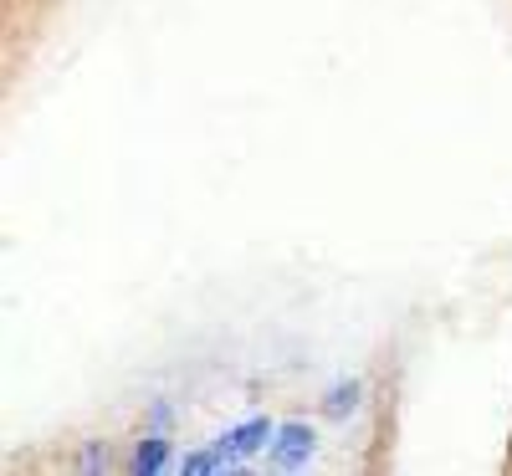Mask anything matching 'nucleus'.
Instances as JSON below:
<instances>
[{"mask_svg":"<svg viewBox=\"0 0 512 476\" xmlns=\"http://www.w3.org/2000/svg\"><path fill=\"white\" fill-rule=\"evenodd\" d=\"M277 436V430H272V420H251V425H241V430H231V436L221 441L231 456H251V451H262L267 441Z\"/></svg>","mask_w":512,"mask_h":476,"instance_id":"nucleus-2","label":"nucleus"},{"mask_svg":"<svg viewBox=\"0 0 512 476\" xmlns=\"http://www.w3.org/2000/svg\"><path fill=\"white\" fill-rule=\"evenodd\" d=\"M164 456H169V451H164V441H159V436H149V441H139L134 471H159V466H164Z\"/></svg>","mask_w":512,"mask_h":476,"instance_id":"nucleus-3","label":"nucleus"},{"mask_svg":"<svg viewBox=\"0 0 512 476\" xmlns=\"http://www.w3.org/2000/svg\"><path fill=\"white\" fill-rule=\"evenodd\" d=\"M354 400H359V384H338L333 395H328V415H344V410H354Z\"/></svg>","mask_w":512,"mask_h":476,"instance_id":"nucleus-4","label":"nucleus"},{"mask_svg":"<svg viewBox=\"0 0 512 476\" xmlns=\"http://www.w3.org/2000/svg\"><path fill=\"white\" fill-rule=\"evenodd\" d=\"M313 456V430L308 425H282L277 430V461L282 466H303Z\"/></svg>","mask_w":512,"mask_h":476,"instance_id":"nucleus-1","label":"nucleus"}]
</instances>
